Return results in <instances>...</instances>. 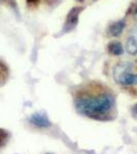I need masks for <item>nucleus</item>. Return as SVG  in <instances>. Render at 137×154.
I'll list each match as a JSON object with an SVG mask.
<instances>
[{
    "label": "nucleus",
    "mask_w": 137,
    "mask_h": 154,
    "mask_svg": "<svg viewBox=\"0 0 137 154\" xmlns=\"http://www.w3.org/2000/svg\"><path fill=\"white\" fill-rule=\"evenodd\" d=\"M75 108L81 115L98 120H104L113 113L114 98L108 91L86 94L75 100Z\"/></svg>",
    "instance_id": "f257e3e1"
},
{
    "label": "nucleus",
    "mask_w": 137,
    "mask_h": 154,
    "mask_svg": "<svg viewBox=\"0 0 137 154\" xmlns=\"http://www.w3.org/2000/svg\"><path fill=\"white\" fill-rule=\"evenodd\" d=\"M81 11H83L81 7H73V8L68 12V14H67V17H66V20H65V23H64L62 31L60 32V33L66 34L75 28L76 25L78 23V17Z\"/></svg>",
    "instance_id": "f03ea898"
},
{
    "label": "nucleus",
    "mask_w": 137,
    "mask_h": 154,
    "mask_svg": "<svg viewBox=\"0 0 137 154\" xmlns=\"http://www.w3.org/2000/svg\"><path fill=\"white\" fill-rule=\"evenodd\" d=\"M132 63L130 62H122V63L118 64L113 69V77L114 80L116 82H119V80L122 78V76H124L126 73L132 71Z\"/></svg>",
    "instance_id": "7ed1b4c3"
},
{
    "label": "nucleus",
    "mask_w": 137,
    "mask_h": 154,
    "mask_svg": "<svg viewBox=\"0 0 137 154\" xmlns=\"http://www.w3.org/2000/svg\"><path fill=\"white\" fill-rule=\"evenodd\" d=\"M30 122L37 128H49L51 125V121L48 116L43 113H34L30 116Z\"/></svg>",
    "instance_id": "20e7f679"
},
{
    "label": "nucleus",
    "mask_w": 137,
    "mask_h": 154,
    "mask_svg": "<svg viewBox=\"0 0 137 154\" xmlns=\"http://www.w3.org/2000/svg\"><path fill=\"white\" fill-rule=\"evenodd\" d=\"M126 49L128 54H132V56L137 54V28L132 30L131 34L127 38Z\"/></svg>",
    "instance_id": "39448f33"
},
{
    "label": "nucleus",
    "mask_w": 137,
    "mask_h": 154,
    "mask_svg": "<svg viewBox=\"0 0 137 154\" xmlns=\"http://www.w3.org/2000/svg\"><path fill=\"white\" fill-rule=\"evenodd\" d=\"M125 26H126V23L124 21H118V22H116V23L111 24L107 29L108 35L113 36V37L119 36L123 33L124 29H125Z\"/></svg>",
    "instance_id": "423d86ee"
},
{
    "label": "nucleus",
    "mask_w": 137,
    "mask_h": 154,
    "mask_svg": "<svg viewBox=\"0 0 137 154\" xmlns=\"http://www.w3.org/2000/svg\"><path fill=\"white\" fill-rule=\"evenodd\" d=\"M107 49L109 54H113V56H122L124 54V48L122 45L121 42L119 41H111L108 43Z\"/></svg>",
    "instance_id": "0eeeda50"
},
{
    "label": "nucleus",
    "mask_w": 137,
    "mask_h": 154,
    "mask_svg": "<svg viewBox=\"0 0 137 154\" xmlns=\"http://www.w3.org/2000/svg\"><path fill=\"white\" fill-rule=\"evenodd\" d=\"M118 83L125 84V85H134L137 84V74H133L132 72H128L119 80Z\"/></svg>",
    "instance_id": "6e6552de"
},
{
    "label": "nucleus",
    "mask_w": 137,
    "mask_h": 154,
    "mask_svg": "<svg viewBox=\"0 0 137 154\" xmlns=\"http://www.w3.org/2000/svg\"><path fill=\"white\" fill-rule=\"evenodd\" d=\"M7 76V68L2 61H0V82L4 81Z\"/></svg>",
    "instance_id": "1a4fd4ad"
},
{
    "label": "nucleus",
    "mask_w": 137,
    "mask_h": 154,
    "mask_svg": "<svg viewBox=\"0 0 137 154\" xmlns=\"http://www.w3.org/2000/svg\"><path fill=\"white\" fill-rule=\"evenodd\" d=\"M5 140V138H4V133L3 131H0V145L2 144V142Z\"/></svg>",
    "instance_id": "9d476101"
},
{
    "label": "nucleus",
    "mask_w": 137,
    "mask_h": 154,
    "mask_svg": "<svg viewBox=\"0 0 137 154\" xmlns=\"http://www.w3.org/2000/svg\"><path fill=\"white\" fill-rule=\"evenodd\" d=\"M132 113H133L134 117H136V118H137V105L133 108V110H132Z\"/></svg>",
    "instance_id": "9b49d317"
},
{
    "label": "nucleus",
    "mask_w": 137,
    "mask_h": 154,
    "mask_svg": "<svg viewBox=\"0 0 137 154\" xmlns=\"http://www.w3.org/2000/svg\"><path fill=\"white\" fill-rule=\"evenodd\" d=\"M28 2H30V3H36V0H27Z\"/></svg>",
    "instance_id": "f8f14e48"
},
{
    "label": "nucleus",
    "mask_w": 137,
    "mask_h": 154,
    "mask_svg": "<svg viewBox=\"0 0 137 154\" xmlns=\"http://www.w3.org/2000/svg\"><path fill=\"white\" fill-rule=\"evenodd\" d=\"M135 16H136V18H137V8H136V11H135Z\"/></svg>",
    "instance_id": "ddd939ff"
},
{
    "label": "nucleus",
    "mask_w": 137,
    "mask_h": 154,
    "mask_svg": "<svg viewBox=\"0 0 137 154\" xmlns=\"http://www.w3.org/2000/svg\"><path fill=\"white\" fill-rule=\"evenodd\" d=\"M78 1H83V0H78Z\"/></svg>",
    "instance_id": "4468645a"
}]
</instances>
